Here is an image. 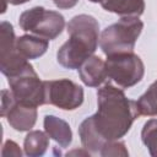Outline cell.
<instances>
[{
  "label": "cell",
  "instance_id": "cell-1",
  "mask_svg": "<svg viewBox=\"0 0 157 157\" xmlns=\"http://www.w3.org/2000/svg\"><path fill=\"white\" fill-rule=\"evenodd\" d=\"M96 114L91 115L98 134L107 141L124 137L140 117L136 101L129 99L121 88L105 83L97 91Z\"/></svg>",
  "mask_w": 157,
  "mask_h": 157
},
{
  "label": "cell",
  "instance_id": "cell-2",
  "mask_svg": "<svg viewBox=\"0 0 157 157\" xmlns=\"http://www.w3.org/2000/svg\"><path fill=\"white\" fill-rule=\"evenodd\" d=\"M69 39L56 53L58 63L69 70L78 69L80 65L96 52L99 42V23L86 13L74 16L66 25Z\"/></svg>",
  "mask_w": 157,
  "mask_h": 157
},
{
  "label": "cell",
  "instance_id": "cell-3",
  "mask_svg": "<svg viewBox=\"0 0 157 157\" xmlns=\"http://www.w3.org/2000/svg\"><path fill=\"white\" fill-rule=\"evenodd\" d=\"M144 28V22L139 17L125 16L118 22L105 27L99 37V47L108 56L119 53L134 52L137 38Z\"/></svg>",
  "mask_w": 157,
  "mask_h": 157
},
{
  "label": "cell",
  "instance_id": "cell-4",
  "mask_svg": "<svg viewBox=\"0 0 157 157\" xmlns=\"http://www.w3.org/2000/svg\"><path fill=\"white\" fill-rule=\"evenodd\" d=\"M18 25L25 32L53 40L61 34L65 27V18L58 11L34 6L20 15Z\"/></svg>",
  "mask_w": 157,
  "mask_h": 157
},
{
  "label": "cell",
  "instance_id": "cell-5",
  "mask_svg": "<svg viewBox=\"0 0 157 157\" xmlns=\"http://www.w3.org/2000/svg\"><path fill=\"white\" fill-rule=\"evenodd\" d=\"M107 77L121 88L139 83L145 75V65L134 52L108 55L105 60Z\"/></svg>",
  "mask_w": 157,
  "mask_h": 157
},
{
  "label": "cell",
  "instance_id": "cell-6",
  "mask_svg": "<svg viewBox=\"0 0 157 157\" xmlns=\"http://www.w3.org/2000/svg\"><path fill=\"white\" fill-rule=\"evenodd\" d=\"M10 91L17 102L39 107L44 103V81H42L31 64L13 76L7 77Z\"/></svg>",
  "mask_w": 157,
  "mask_h": 157
},
{
  "label": "cell",
  "instance_id": "cell-7",
  "mask_svg": "<svg viewBox=\"0 0 157 157\" xmlns=\"http://www.w3.org/2000/svg\"><path fill=\"white\" fill-rule=\"evenodd\" d=\"M44 103L75 110L83 103V88L69 78L44 81Z\"/></svg>",
  "mask_w": 157,
  "mask_h": 157
},
{
  "label": "cell",
  "instance_id": "cell-8",
  "mask_svg": "<svg viewBox=\"0 0 157 157\" xmlns=\"http://www.w3.org/2000/svg\"><path fill=\"white\" fill-rule=\"evenodd\" d=\"M1 117L16 131H29L37 121V107L20 103L10 90L1 91Z\"/></svg>",
  "mask_w": 157,
  "mask_h": 157
},
{
  "label": "cell",
  "instance_id": "cell-9",
  "mask_svg": "<svg viewBox=\"0 0 157 157\" xmlns=\"http://www.w3.org/2000/svg\"><path fill=\"white\" fill-rule=\"evenodd\" d=\"M29 61L16 49V37L10 22L2 21L0 25V70L6 76H13L23 70Z\"/></svg>",
  "mask_w": 157,
  "mask_h": 157
},
{
  "label": "cell",
  "instance_id": "cell-10",
  "mask_svg": "<svg viewBox=\"0 0 157 157\" xmlns=\"http://www.w3.org/2000/svg\"><path fill=\"white\" fill-rule=\"evenodd\" d=\"M77 70L81 81L88 87H99L108 78L105 61L97 55H91L87 58Z\"/></svg>",
  "mask_w": 157,
  "mask_h": 157
},
{
  "label": "cell",
  "instance_id": "cell-11",
  "mask_svg": "<svg viewBox=\"0 0 157 157\" xmlns=\"http://www.w3.org/2000/svg\"><path fill=\"white\" fill-rule=\"evenodd\" d=\"M44 130L60 147H69L72 142V131L67 121L55 115H45L44 120Z\"/></svg>",
  "mask_w": 157,
  "mask_h": 157
},
{
  "label": "cell",
  "instance_id": "cell-12",
  "mask_svg": "<svg viewBox=\"0 0 157 157\" xmlns=\"http://www.w3.org/2000/svg\"><path fill=\"white\" fill-rule=\"evenodd\" d=\"M48 39L38 36L23 34L16 38V49L27 60H33L42 56L48 50Z\"/></svg>",
  "mask_w": 157,
  "mask_h": 157
},
{
  "label": "cell",
  "instance_id": "cell-13",
  "mask_svg": "<svg viewBox=\"0 0 157 157\" xmlns=\"http://www.w3.org/2000/svg\"><path fill=\"white\" fill-rule=\"evenodd\" d=\"M78 135L81 139V144L85 150H87L91 155H99L103 146L108 142L104 140L98 131L96 130L92 117H87L78 126Z\"/></svg>",
  "mask_w": 157,
  "mask_h": 157
},
{
  "label": "cell",
  "instance_id": "cell-14",
  "mask_svg": "<svg viewBox=\"0 0 157 157\" xmlns=\"http://www.w3.org/2000/svg\"><path fill=\"white\" fill-rule=\"evenodd\" d=\"M101 6L105 11L117 13L121 17H139L145 11V0H103Z\"/></svg>",
  "mask_w": 157,
  "mask_h": 157
},
{
  "label": "cell",
  "instance_id": "cell-15",
  "mask_svg": "<svg viewBox=\"0 0 157 157\" xmlns=\"http://www.w3.org/2000/svg\"><path fill=\"white\" fill-rule=\"evenodd\" d=\"M49 147V135L40 130H29L23 141V151L29 157L43 156Z\"/></svg>",
  "mask_w": 157,
  "mask_h": 157
},
{
  "label": "cell",
  "instance_id": "cell-16",
  "mask_svg": "<svg viewBox=\"0 0 157 157\" xmlns=\"http://www.w3.org/2000/svg\"><path fill=\"white\" fill-rule=\"evenodd\" d=\"M140 117H156L157 115V80L150 85L146 92L136 101Z\"/></svg>",
  "mask_w": 157,
  "mask_h": 157
},
{
  "label": "cell",
  "instance_id": "cell-17",
  "mask_svg": "<svg viewBox=\"0 0 157 157\" xmlns=\"http://www.w3.org/2000/svg\"><path fill=\"white\" fill-rule=\"evenodd\" d=\"M141 140L151 156L157 157V119H150L144 124Z\"/></svg>",
  "mask_w": 157,
  "mask_h": 157
},
{
  "label": "cell",
  "instance_id": "cell-18",
  "mask_svg": "<svg viewBox=\"0 0 157 157\" xmlns=\"http://www.w3.org/2000/svg\"><path fill=\"white\" fill-rule=\"evenodd\" d=\"M99 156H102V157H110V156L126 157V156H129V151L123 141L113 140V141H108L103 146V148L99 152Z\"/></svg>",
  "mask_w": 157,
  "mask_h": 157
},
{
  "label": "cell",
  "instance_id": "cell-19",
  "mask_svg": "<svg viewBox=\"0 0 157 157\" xmlns=\"http://www.w3.org/2000/svg\"><path fill=\"white\" fill-rule=\"evenodd\" d=\"M1 156H2V157H6V156L21 157V156H22V151H21L20 146H18L15 141H12V140H7V141L2 145Z\"/></svg>",
  "mask_w": 157,
  "mask_h": 157
},
{
  "label": "cell",
  "instance_id": "cell-20",
  "mask_svg": "<svg viewBox=\"0 0 157 157\" xmlns=\"http://www.w3.org/2000/svg\"><path fill=\"white\" fill-rule=\"evenodd\" d=\"M53 2L56 7H59L61 10H66V9L74 7L78 2V0H53Z\"/></svg>",
  "mask_w": 157,
  "mask_h": 157
},
{
  "label": "cell",
  "instance_id": "cell-21",
  "mask_svg": "<svg viewBox=\"0 0 157 157\" xmlns=\"http://www.w3.org/2000/svg\"><path fill=\"white\" fill-rule=\"evenodd\" d=\"M29 0H9V2L11 5H22V4H26L28 2Z\"/></svg>",
  "mask_w": 157,
  "mask_h": 157
},
{
  "label": "cell",
  "instance_id": "cell-22",
  "mask_svg": "<svg viewBox=\"0 0 157 157\" xmlns=\"http://www.w3.org/2000/svg\"><path fill=\"white\" fill-rule=\"evenodd\" d=\"M88 1H91V2H99V4H101L103 0H88Z\"/></svg>",
  "mask_w": 157,
  "mask_h": 157
}]
</instances>
